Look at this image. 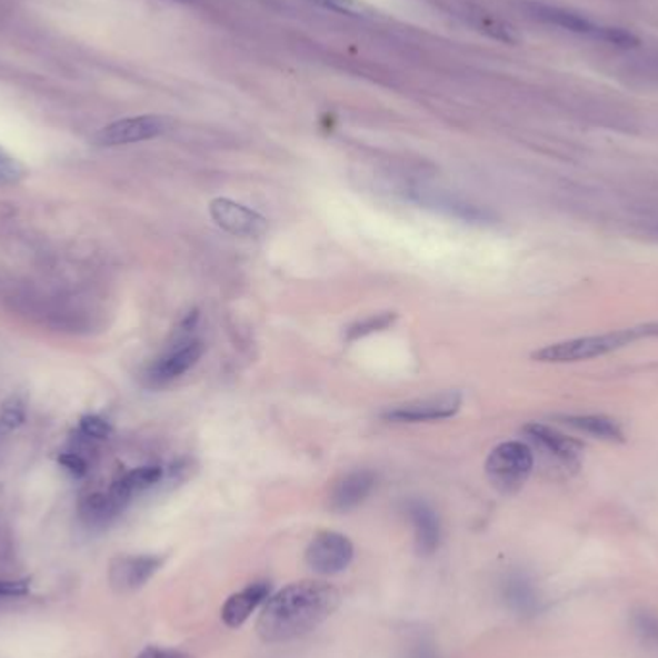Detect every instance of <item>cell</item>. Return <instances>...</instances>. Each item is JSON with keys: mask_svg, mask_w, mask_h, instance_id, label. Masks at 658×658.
I'll return each mask as SVG.
<instances>
[{"mask_svg": "<svg viewBox=\"0 0 658 658\" xmlns=\"http://www.w3.org/2000/svg\"><path fill=\"white\" fill-rule=\"evenodd\" d=\"M272 586L268 581H255L251 586L245 587L239 594L231 595L222 608V620L228 628H239L243 626L252 612L257 610L262 602L270 599Z\"/></svg>", "mask_w": 658, "mask_h": 658, "instance_id": "4fadbf2b", "label": "cell"}, {"mask_svg": "<svg viewBox=\"0 0 658 658\" xmlns=\"http://www.w3.org/2000/svg\"><path fill=\"white\" fill-rule=\"evenodd\" d=\"M645 339H658V322L639 323L631 328L608 331L602 336L576 337L560 343L547 345L544 349L534 352L531 358L545 365H572L581 360L605 357Z\"/></svg>", "mask_w": 658, "mask_h": 658, "instance_id": "7a4b0ae2", "label": "cell"}, {"mask_svg": "<svg viewBox=\"0 0 658 658\" xmlns=\"http://www.w3.org/2000/svg\"><path fill=\"white\" fill-rule=\"evenodd\" d=\"M376 487V473L370 470H355L337 481L329 493V508L333 512H351L360 507Z\"/></svg>", "mask_w": 658, "mask_h": 658, "instance_id": "7c38bea8", "label": "cell"}, {"mask_svg": "<svg viewBox=\"0 0 658 658\" xmlns=\"http://www.w3.org/2000/svg\"><path fill=\"white\" fill-rule=\"evenodd\" d=\"M2 423L7 428H16L23 422V408L18 401L8 402L7 407L2 408Z\"/></svg>", "mask_w": 658, "mask_h": 658, "instance_id": "d4e9b609", "label": "cell"}, {"mask_svg": "<svg viewBox=\"0 0 658 658\" xmlns=\"http://www.w3.org/2000/svg\"><path fill=\"white\" fill-rule=\"evenodd\" d=\"M462 407V397L457 391L416 399V401L397 405L383 412V418L389 422H433V420H447L457 415Z\"/></svg>", "mask_w": 658, "mask_h": 658, "instance_id": "52a82bcc", "label": "cell"}, {"mask_svg": "<svg viewBox=\"0 0 658 658\" xmlns=\"http://www.w3.org/2000/svg\"><path fill=\"white\" fill-rule=\"evenodd\" d=\"M524 433L530 437L531 443L537 445V449L549 455L565 472H578L581 452H584V445L578 439L539 422L526 423Z\"/></svg>", "mask_w": 658, "mask_h": 658, "instance_id": "8992f818", "label": "cell"}, {"mask_svg": "<svg viewBox=\"0 0 658 658\" xmlns=\"http://www.w3.org/2000/svg\"><path fill=\"white\" fill-rule=\"evenodd\" d=\"M395 320H397V315H395V312H381V315L370 316V318H365V320H358V322H355L347 328V331H345V339H347L349 343H352V341H358V339H362V337L372 336L376 331H383V329L391 328Z\"/></svg>", "mask_w": 658, "mask_h": 658, "instance_id": "ac0fdd59", "label": "cell"}, {"mask_svg": "<svg viewBox=\"0 0 658 658\" xmlns=\"http://www.w3.org/2000/svg\"><path fill=\"white\" fill-rule=\"evenodd\" d=\"M210 216L218 223V228L236 237L257 239L265 236L268 229L265 216L231 199H215L210 202Z\"/></svg>", "mask_w": 658, "mask_h": 658, "instance_id": "9c48e42d", "label": "cell"}, {"mask_svg": "<svg viewBox=\"0 0 658 658\" xmlns=\"http://www.w3.org/2000/svg\"><path fill=\"white\" fill-rule=\"evenodd\" d=\"M562 423L570 426L572 430L586 433V436L595 437V439H602V441H610V443H624L626 436H624L622 426L602 415H580V416H565L560 418Z\"/></svg>", "mask_w": 658, "mask_h": 658, "instance_id": "9a60e30c", "label": "cell"}, {"mask_svg": "<svg viewBox=\"0 0 658 658\" xmlns=\"http://www.w3.org/2000/svg\"><path fill=\"white\" fill-rule=\"evenodd\" d=\"M355 557V547L351 539L337 531H320L318 536L308 544L305 560L308 568L322 576H336L343 572L347 566L351 565Z\"/></svg>", "mask_w": 658, "mask_h": 658, "instance_id": "5b68a950", "label": "cell"}, {"mask_svg": "<svg viewBox=\"0 0 658 658\" xmlns=\"http://www.w3.org/2000/svg\"><path fill=\"white\" fill-rule=\"evenodd\" d=\"M341 605L339 589L323 581H299L266 601L257 634L266 644H286L315 631Z\"/></svg>", "mask_w": 658, "mask_h": 658, "instance_id": "6da1fadb", "label": "cell"}, {"mask_svg": "<svg viewBox=\"0 0 658 658\" xmlns=\"http://www.w3.org/2000/svg\"><path fill=\"white\" fill-rule=\"evenodd\" d=\"M316 7L336 12V14L349 16V18H373L376 10H373L365 0H308Z\"/></svg>", "mask_w": 658, "mask_h": 658, "instance_id": "d6986e66", "label": "cell"}, {"mask_svg": "<svg viewBox=\"0 0 658 658\" xmlns=\"http://www.w3.org/2000/svg\"><path fill=\"white\" fill-rule=\"evenodd\" d=\"M137 658H191L186 652L164 649V647H147Z\"/></svg>", "mask_w": 658, "mask_h": 658, "instance_id": "4316f807", "label": "cell"}, {"mask_svg": "<svg viewBox=\"0 0 658 658\" xmlns=\"http://www.w3.org/2000/svg\"><path fill=\"white\" fill-rule=\"evenodd\" d=\"M164 558L157 555H122L110 565L108 580L118 594H133L160 570Z\"/></svg>", "mask_w": 658, "mask_h": 658, "instance_id": "30bf717a", "label": "cell"}, {"mask_svg": "<svg viewBox=\"0 0 658 658\" xmlns=\"http://www.w3.org/2000/svg\"><path fill=\"white\" fill-rule=\"evenodd\" d=\"M28 594V580H0V599H16Z\"/></svg>", "mask_w": 658, "mask_h": 658, "instance_id": "cb8c5ba5", "label": "cell"}, {"mask_svg": "<svg viewBox=\"0 0 658 658\" xmlns=\"http://www.w3.org/2000/svg\"><path fill=\"white\" fill-rule=\"evenodd\" d=\"M526 8H528L530 16H534L539 22L565 29V31H570L576 36L587 37V39L601 41V43L615 44V47H622V49H630V47H636L639 43L637 37L630 31H626V29L599 26V23L591 22L584 16L576 14V12L566 10V8L551 7V4H544V2H530V4H526Z\"/></svg>", "mask_w": 658, "mask_h": 658, "instance_id": "3957f363", "label": "cell"}, {"mask_svg": "<svg viewBox=\"0 0 658 658\" xmlns=\"http://www.w3.org/2000/svg\"><path fill=\"white\" fill-rule=\"evenodd\" d=\"M162 480V468L160 466H143V468H136L131 472L122 476L120 480L116 481L110 495L114 497L116 501L126 507L136 495L143 493L152 486H157L158 481Z\"/></svg>", "mask_w": 658, "mask_h": 658, "instance_id": "2e32d148", "label": "cell"}, {"mask_svg": "<svg viewBox=\"0 0 658 658\" xmlns=\"http://www.w3.org/2000/svg\"><path fill=\"white\" fill-rule=\"evenodd\" d=\"M122 505L116 501L112 495H91L87 497L83 505H81V515L86 518L87 522L102 524L108 522L112 516L118 515L122 510Z\"/></svg>", "mask_w": 658, "mask_h": 658, "instance_id": "e0dca14e", "label": "cell"}, {"mask_svg": "<svg viewBox=\"0 0 658 658\" xmlns=\"http://www.w3.org/2000/svg\"><path fill=\"white\" fill-rule=\"evenodd\" d=\"M176 2H191V0H176Z\"/></svg>", "mask_w": 658, "mask_h": 658, "instance_id": "83f0119b", "label": "cell"}, {"mask_svg": "<svg viewBox=\"0 0 658 658\" xmlns=\"http://www.w3.org/2000/svg\"><path fill=\"white\" fill-rule=\"evenodd\" d=\"M507 601L516 610L530 612L536 607L537 597L534 594V587L526 580H512L507 586Z\"/></svg>", "mask_w": 658, "mask_h": 658, "instance_id": "44dd1931", "label": "cell"}, {"mask_svg": "<svg viewBox=\"0 0 658 658\" xmlns=\"http://www.w3.org/2000/svg\"><path fill=\"white\" fill-rule=\"evenodd\" d=\"M23 176H26V168L14 157H10L4 149H0V186L18 183Z\"/></svg>", "mask_w": 658, "mask_h": 658, "instance_id": "7402d4cb", "label": "cell"}, {"mask_svg": "<svg viewBox=\"0 0 658 658\" xmlns=\"http://www.w3.org/2000/svg\"><path fill=\"white\" fill-rule=\"evenodd\" d=\"M202 352H205V345L199 339L181 341L179 347L170 349L164 357L158 358L157 362L149 368L147 372L149 386L162 387L178 380L179 376L189 372L201 360Z\"/></svg>", "mask_w": 658, "mask_h": 658, "instance_id": "8fae6325", "label": "cell"}, {"mask_svg": "<svg viewBox=\"0 0 658 658\" xmlns=\"http://www.w3.org/2000/svg\"><path fill=\"white\" fill-rule=\"evenodd\" d=\"M408 520L415 528L416 551L420 555H433L441 541V526L436 510L422 501H410L407 505Z\"/></svg>", "mask_w": 658, "mask_h": 658, "instance_id": "5bb4252c", "label": "cell"}, {"mask_svg": "<svg viewBox=\"0 0 658 658\" xmlns=\"http://www.w3.org/2000/svg\"><path fill=\"white\" fill-rule=\"evenodd\" d=\"M81 431L87 437H93V439H107L112 428H110L107 420H102L101 416H83L81 418Z\"/></svg>", "mask_w": 658, "mask_h": 658, "instance_id": "603a6c76", "label": "cell"}, {"mask_svg": "<svg viewBox=\"0 0 658 658\" xmlns=\"http://www.w3.org/2000/svg\"><path fill=\"white\" fill-rule=\"evenodd\" d=\"M534 462V451L522 441L497 445L487 457V480L499 493H518L530 478Z\"/></svg>", "mask_w": 658, "mask_h": 658, "instance_id": "277c9868", "label": "cell"}, {"mask_svg": "<svg viewBox=\"0 0 658 658\" xmlns=\"http://www.w3.org/2000/svg\"><path fill=\"white\" fill-rule=\"evenodd\" d=\"M468 18H470V22H472L476 28L483 31V33H487V36L493 37V39H499V41H505V43H512V41H515V36H512L510 28L491 14L481 12V10H468Z\"/></svg>", "mask_w": 658, "mask_h": 658, "instance_id": "ffe728a7", "label": "cell"}, {"mask_svg": "<svg viewBox=\"0 0 658 658\" xmlns=\"http://www.w3.org/2000/svg\"><path fill=\"white\" fill-rule=\"evenodd\" d=\"M168 129V120L162 116H133L108 123L94 136V143L99 147H122V144L141 143L151 141L154 137L162 136Z\"/></svg>", "mask_w": 658, "mask_h": 658, "instance_id": "ba28073f", "label": "cell"}, {"mask_svg": "<svg viewBox=\"0 0 658 658\" xmlns=\"http://www.w3.org/2000/svg\"><path fill=\"white\" fill-rule=\"evenodd\" d=\"M60 465L64 466L66 470L72 473V476H76V478H81V476H86V460L79 457V455H76V452H68V455H62V457H60Z\"/></svg>", "mask_w": 658, "mask_h": 658, "instance_id": "484cf974", "label": "cell"}]
</instances>
